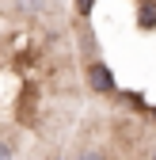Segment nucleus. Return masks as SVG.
<instances>
[{
	"label": "nucleus",
	"mask_w": 156,
	"mask_h": 160,
	"mask_svg": "<svg viewBox=\"0 0 156 160\" xmlns=\"http://www.w3.org/2000/svg\"><path fill=\"white\" fill-rule=\"evenodd\" d=\"M149 118H152V126H156V107H149Z\"/></svg>",
	"instance_id": "6e6552de"
},
{
	"label": "nucleus",
	"mask_w": 156,
	"mask_h": 160,
	"mask_svg": "<svg viewBox=\"0 0 156 160\" xmlns=\"http://www.w3.org/2000/svg\"><path fill=\"white\" fill-rule=\"evenodd\" d=\"M0 160H15V149H12L8 137H0Z\"/></svg>",
	"instance_id": "0eeeda50"
},
{
	"label": "nucleus",
	"mask_w": 156,
	"mask_h": 160,
	"mask_svg": "<svg viewBox=\"0 0 156 160\" xmlns=\"http://www.w3.org/2000/svg\"><path fill=\"white\" fill-rule=\"evenodd\" d=\"M114 95H122V103H129V111H149L141 92H114Z\"/></svg>",
	"instance_id": "20e7f679"
},
{
	"label": "nucleus",
	"mask_w": 156,
	"mask_h": 160,
	"mask_svg": "<svg viewBox=\"0 0 156 160\" xmlns=\"http://www.w3.org/2000/svg\"><path fill=\"white\" fill-rule=\"evenodd\" d=\"M137 27H141V31H156V0L137 4Z\"/></svg>",
	"instance_id": "7ed1b4c3"
},
{
	"label": "nucleus",
	"mask_w": 156,
	"mask_h": 160,
	"mask_svg": "<svg viewBox=\"0 0 156 160\" xmlns=\"http://www.w3.org/2000/svg\"><path fill=\"white\" fill-rule=\"evenodd\" d=\"M72 160H110V156H107V149H95V145H91V149H80Z\"/></svg>",
	"instance_id": "39448f33"
},
{
	"label": "nucleus",
	"mask_w": 156,
	"mask_h": 160,
	"mask_svg": "<svg viewBox=\"0 0 156 160\" xmlns=\"http://www.w3.org/2000/svg\"><path fill=\"white\" fill-rule=\"evenodd\" d=\"M12 4H15L19 15H27V19H42L50 12V0H12Z\"/></svg>",
	"instance_id": "f03ea898"
},
{
	"label": "nucleus",
	"mask_w": 156,
	"mask_h": 160,
	"mask_svg": "<svg viewBox=\"0 0 156 160\" xmlns=\"http://www.w3.org/2000/svg\"><path fill=\"white\" fill-rule=\"evenodd\" d=\"M137 4H149V0H137Z\"/></svg>",
	"instance_id": "9d476101"
},
{
	"label": "nucleus",
	"mask_w": 156,
	"mask_h": 160,
	"mask_svg": "<svg viewBox=\"0 0 156 160\" xmlns=\"http://www.w3.org/2000/svg\"><path fill=\"white\" fill-rule=\"evenodd\" d=\"M149 160H156V141H152V149H149Z\"/></svg>",
	"instance_id": "1a4fd4ad"
},
{
	"label": "nucleus",
	"mask_w": 156,
	"mask_h": 160,
	"mask_svg": "<svg viewBox=\"0 0 156 160\" xmlns=\"http://www.w3.org/2000/svg\"><path fill=\"white\" fill-rule=\"evenodd\" d=\"M84 80H88V88L95 95H114V92H118V76H114V69L107 61H99V57L84 65Z\"/></svg>",
	"instance_id": "f257e3e1"
},
{
	"label": "nucleus",
	"mask_w": 156,
	"mask_h": 160,
	"mask_svg": "<svg viewBox=\"0 0 156 160\" xmlns=\"http://www.w3.org/2000/svg\"><path fill=\"white\" fill-rule=\"evenodd\" d=\"M91 12H95V0H76V19H80V23H88Z\"/></svg>",
	"instance_id": "423d86ee"
}]
</instances>
